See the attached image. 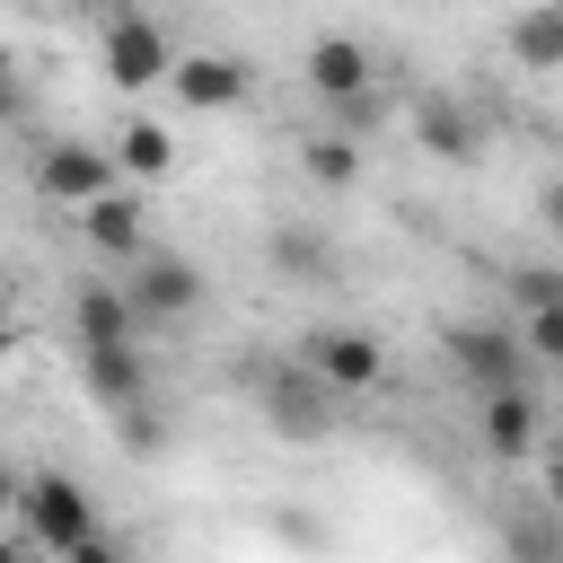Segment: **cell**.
<instances>
[{
	"label": "cell",
	"mask_w": 563,
	"mask_h": 563,
	"mask_svg": "<svg viewBox=\"0 0 563 563\" xmlns=\"http://www.w3.org/2000/svg\"><path fill=\"white\" fill-rule=\"evenodd\" d=\"M18 493H26V475H18V466H9V457H0V519H9V510H18Z\"/></svg>",
	"instance_id": "7402d4cb"
},
{
	"label": "cell",
	"mask_w": 563,
	"mask_h": 563,
	"mask_svg": "<svg viewBox=\"0 0 563 563\" xmlns=\"http://www.w3.org/2000/svg\"><path fill=\"white\" fill-rule=\"evenodd\" d=\"M9 352H18V317L0 308V361H9Z\"/></svg>",
	"instance_id": "484cf974"
},
{
	"label": "cell",
	"mask_w": 563,
	"mask_h": 563,
	"mask_svg": "<svg viewBox=\"0 0 563 563\" xmlns=\"http://www.w3.org/2000/svg\"><path fill=\"white\" fill-rule=\"evenodd\" d=\"M114 431H123V449H132V457H150V449L167 440V431H158V413H150V396H141V405H123V413H114Z\"/></svg>",
	"instance_id": "44dd1931"
},
{
	"label": "cell",
	"mask_w": 563,
	"mask_h": 563,
	"mask_svg": "<svg viewBox=\"0 0 563 563\" xmlns=\"http://www.w3.org/2000/svg\"><path fill=\"white\" fill-rule=\"evenodd\" d=\"M167 88H176L194 114H229V106L255 97V62H246V53H185V62L167 70Z\"/></svg>",
	"instance_id": "ba28073f"
},
{
	"label": "cell",
	"mask_w": 563,
	"mask_h": 563,
	"mask_svg": "<svg viewBox=\"0 0 563 563\" xmlns=\"http://www.w3.org/2000/svg\"><path fill=\"white\" fill-rule=\"evenodd\" d=\"M510 299H519V308L563 299V264H519V273H510Z\"/></svg>",
	"instance_id": "ffe728a7"
},
{
	"label": "cell",
	"mask_w": 563,
	"mask_h": 563,
	"mask_svg": "<svg viewBox=\"0 0 563 563\" xmlns=\"http://www.w3.org/2000/svg\"><path fill=\"white\" fill-rule=\"evenodd\" d=\"M79 378H88V396H97L106 413L141 405V396H150V352H141V334H132V343H79Z\"/></svg>",
	"instance_id": "8fae6325"
},
{
	"label": "cell",
	"mask_w": 563,
	"mask_h": 563,
	"mask_svg": "<svg viewBox=\"0 0 563 563\" xmlns=\"http://www.w3.org/2000/svg\"><path fill=\"white\" fill-rule=\"evenodd\" d=\"M475 440L510 466V457H528L537 449V405H528V387H493V396H475Z\"/></svg>",
	"instance_id": "5bb4252c"
},
{
	"label": "cell",
	"mask_w": 563,
	"mask_h": 563,
	"mask_svg": "<svg viewBox=\"0 0 563 563\" xmlns=\"http://www.w3.org/2000/svg\"><path fill=\"white\" fill-rule=\"evenodd\" d=\"M238 387L255 396V413H264V431L273 440H325L334 431V405H343V387L308 361V352H255L246 369H238Z\"/></svg>",
	"instance_id": "6da1fadb"
},
{
	"label": "cell",
	"mask_w": 563,
	"mask_h": 563,
	"mask_svg": "<svg viewBox=\"0 0 563 563\" xmlns=\"http://www.w3.org/2000/svg\"><path fill=\"white\" fill-rule=\"evenodd\" d=\"M70 334H79V343H132V334H150V325H141V308H132L123 282H79V290H70Z\"/></svg>",
	"instance_id": "4fadbf2b"
},
{
	"label": "cell",
	"mask_w": 563,
	"mask_h": 563,
	"mask_svg": "<svg viewBox=\"0 0 563 563\" xmlns=\"http://www.w3.org/2000/svg\"><path fill=\"white\" fill-rule=\"evenodd\" d=\"M299 70H308V88H317L325 106H343V114L361 123V106H369V88H378V53H369L361 35H317Z\"/></svg>",
	"instance_id": "5b68a950"
},
{
	"label": "cell",
	"mask_w": 563,
	"mask_h": 563,
	"mask_svg": "<svg viewBox=\"0 0 563 563\" xmlns=\"http://www.w3.org/2000/svg\"><path fill=\"white\" fill-rule=\"evenodd\" d=\"M545 493H554V510H563V440L545 449Z\"/></svg>",
	"instance_id": "cb8c5ba5"
},
{
	"label": "cell",
	"mask_w": 563,
	"mask_h": 563,
	"mask_svg": "<svg viewBox=\"0 0 563 563\" xmlns=\"http://www.w3.org/2000/svg\"><path fill=\"white\" fill-rule=\"evenodd\" d=\"M299 352H308L343 396H369V387L387 378V343H378L369 325H317V334H299Z\"/></svg>",
	"instance_id": "52a82bcc"
},
{
	"label": "cell",
	"mask_w": 563,
	"mask_h": 563,
	"mask_svg": "<svg viewBox=\"0 0 563 563\" xmlns=\"http://www.w3.org/2000/svg\"><path fill=\"white\" fill-rule=\"evenodd\" d=\"M114 167H123L132 185H158V176L176 167V132H167V123H150V114H132V123L114 132Z\"/></svg>",
	"instance_id": "2e32d148"
},
{
	"label": "cell",
	"mask_w": 563,
	"mask_h": 563,
	"mask_svg": "<svg viewBox=\"0 0 563 563\" xmlns=\"http://www.w3.org/2000/svg\"><path fill=\"white\" fill-rule=\"evenodd\" d=\"M440 343H449V369H457L475 396H493V387H519V369H528V343H519L510 325H484V317L449 325Z\"/></svg>",
	"instance_id": "277c9868"
},
{
	"label": "cell",
	"mask_w": 563,
	"mask_h": 563,
	"mask_svg": "<svg viewBox=\"0 0 563 563\" xmlns=\"http://www.w3.org/2000/svg\"><path fill=\"white\" fill-rule=\"evenodd\" d=\"M510 62L519 70H563V0H537L510 18Z\"/></svg>",
	"instance_id": "e0dca14e"
},
{
	"label": "cell",
	"mask_w": 563,
	"mask_h": 563,
	"mask_svg": "<svg viewBox=\"0 0 563 563\" xmlns=\"http://www.w3.org/2000/svg\"><path fill=\"white\" fill-rule=\"evenodd\" d=\"M123 167H114V150H97V141H44V158H35V185L53 194V202H97L106 185H114Z\"/></svg>",
	"instance_id": "9c48e42d"
},
{
	"label": "cell",
	"mask_w": 563,
	"mask_h": 563,
	"mask_svg": "<svg viewBox=\"0 0 563 563\" xmlns=\"http://www.w3.org/2000/svg\"><path fill=\"white\" fill-rule=\"evenodd\" d=\"M97 62H106V79H114L123 97H141V88H158V79L176 70V44H167V26H158V18H141V9H106Z\"/></svg>",
	"instance_id": "3957f363"
},
{
	"label": "cell",
	"mask_w": 563,
	"mask_h": 563,
	"mask_svg": "<svg viewBox=\"0 0 563 563\" xmlns=\"http://www.w3.org/2000/svg\"><path fill=\"white\" fill-rule=\"evenodd\" d=\"M0 123H18V79H0Z\"/></svg>",
	"instance_id": "d4e9b609"
},
{
	"label": "cell",
	"mask_w": 563,
	"mask_h": 563,
	"mask_svg": "<svg viewBox=\"0 0 563 563\" xmlns=\"http://www.w3.org/2000/svg\"><path fill=\"white\" fill-rule=\"evenodd\" d=\"M413 141H422L431 158L466 167V158L484 150V114H475L466 97H449V88H422V97H413Z\"/></svg>",
	"instance_id": "30bf717a"
},
{
	"label": "cell",
	"mask_w": 563,
	"mask_h": 563,
	"mask_svg": "<svg viewBox=\"0 0 563 563\" xmlns=\"http://www.w3.org/2000/svg\"><path fill=\"white\" fill-rule=\"evenodd\" d=\"M123 290H132L141 325H176V317H194V308H202V273H194L185 255H167V246H141Z\"/></svg>",
	"instance_id": "8992f818"
},
{
	"label": "cell",
	"mask_w": 563,
	"mask_h": 563,
	"mask_svg": "<svg viewBox=\"0 0 563 563\" xmlns=\"http://www.w3.org/2000/svg\"><path fill=\"white\" fill-rule=\"evenodd\" d=\"M0 79H18V53H9V35H0Z\"/></svg>",
	"instance_id": "4316f807"
},
{
	"label": "cell",
	"mask_w": 563,
	"mask_h": 563,
	"mask_svg": "<svg viewBox=\"0 0 563 563\" xmlns=\"http://www.w3.org/2000/svg\"><path fill=\"white\" fill-rule=\"evenodd\" d=\"M537 211H545V229L563 238V185H545V194H537Z\"/></svg>",
	"instance_id": "603a6c76"
},
{
	"label": "cell",
	"mask_w": 563,
	"mask_h": 563,
	"mask_svg": "<svg viewBox=\"0 0 563 563\" xmlns=\"http://www.w3.org/2000/svg\"><path fill=\"white\" fill-rule=\"evenodd\" d=\"M264 264H273L282 282H334V246H325V229H308V220H282V229L264 238Z\"/></svg>",
	"instance_id": "9a60e30c"
},
{
	"label": "cell",
	"mask_w": 563,
	"mask_h": 563,
	"mask_svg": "<svg viewBox=\"0 0 563 563\" xmlns=\"http://www.w3.org/2000/svg\"><path fill=\"white\" fill-rule=\"evenodd\" d=\"M79 238L106 255V264H132L141 246H150V211H141V194H97V202H79Z\"/></svg>",
	"instance_id": "7c38bea8"
},
{
	"label": "cell",
	"mask_w": 563,
	"mask_h": 563,
	"mask_svg": "<svg viewBox=\"0 0 563 563\" xmlns=\"http://www.w3.org/2000/svg\"><path fill=\"white\" fill-rule=\"evenodd\" d=\"M519 343H528V361H554V369H563V299L519 308Z\"/></svg>",
	"instance_id": "d6986e66"
},
{
	"label": "cell",
	"mask_w": 563,
	"mask_h": 563,
	"mask_svg": "<svg viewBox=\"0 0 563 563\" xmlns=\"http://www.w3.org/2000/svg\"><path fill=\"white\" fill-rule=\"evenodd\" d=\"M18 528H26L44 554H70V563H106V554H114V537L97 528V501H88L70 475H26Z\"/></svg>",
	"instance_id": "7a4b0ae2"
},
{
	"label": "cell",
	"mask_w": 563,
	"mask_h": 563,
	"mask_svg": "<svg viewBox=\"0 0 563 563\" xmlns=\"http://www.w3.org/2000/svg\"><path fill=\"white\" fill-rule=\"evenodd\" d=\"M299 167H308V185L352 194V185H361V141H352V132H308V141H299Z\"/></svg>",
	"instance_id": "ac0fdd59"
}]
</instances>
